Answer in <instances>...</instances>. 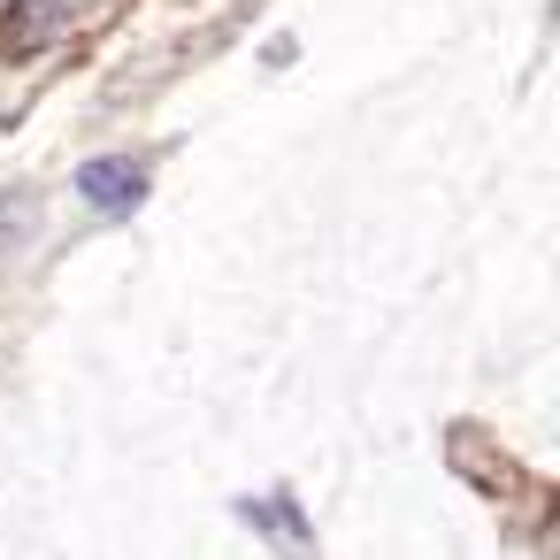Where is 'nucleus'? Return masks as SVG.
<instances>
[{"label":"nucleus","mask_w":560,"mask_h":560,"mask_svg":"<svg viewBox=\"0 0 560 560\" xmlns=\"http://www.w3.org/2000/svg\"><path fill=\"white\" fill-rule=\"evenodd\" d=\"M101 16H108V0H16V9L0 16V47H9V55H39V47L85 32Z\"/></svg>","instance_id":"1"},{"label":"nucleus","mask_w":560,"mask_h":560,"mask_svg":"<svg viewBox=\"0 0 560 560\" xmlns=\"http://www.w3.org/2000/svg\"><path fill=\"white\" fill-rule=\"evenodd\" d=\"M78 192H85L101 215H131V208L147 200V170H139L131 154H101V162L78 170Z\"/></svg>","instance_id":"2"},{"label":"nucleus","mask_w":560,"mask_h":560,"mask_svg":"<svg viewBox=\"0 0 560 560\" xmlns=\"http://www.w3.org/2000/svg\"><path fill=\"white\" fill-rule=\"evenodd\" d=\"M238 514H246L254 529H277V537H284V552H292V560H307V529H300V506H292L284 491H277V499H246Z\"/></svg>","instance_id":"3"}]
</instances>
